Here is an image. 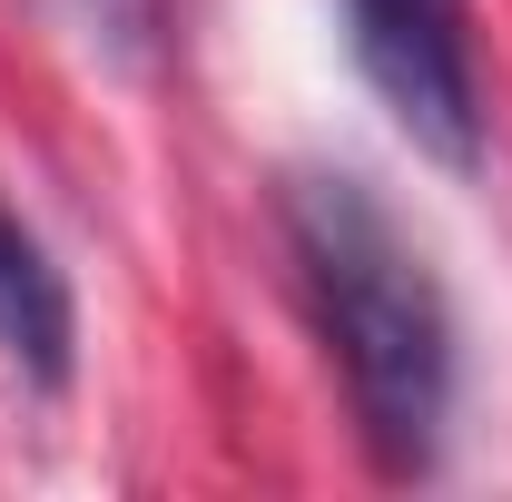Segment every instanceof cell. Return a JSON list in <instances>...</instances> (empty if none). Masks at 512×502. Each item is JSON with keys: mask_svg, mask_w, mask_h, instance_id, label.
I'll list each match as a JSON object with an SVG mask.
<instances>
[{"mask_svg": "<svg viewBox=\"0 0 512 502\" xmlns=\"http://www.w3.org/2000/svg\"><path fill=\"white\" fill-rule=\"evenodd\" d=\"M286 237H296V266H306V296L335 345L365 453L384 473H434L453 414V306L424 247L384 217V197L365 178H296Z\"/></svg>", "mask_w": 512, "mask_h": 502, "instance_id": "6da1fadb", "label": "cell"}, {"mask_svg": "<svg viewBox=\"0 0 512 502\" xmlns=\"http://www.w3.org/2000/svg\"><path fill=\"white\" fill-rule=\"evenodd\" d=\"M355 10V69L404 119V138L444 168L483 158V89H473V40L463 0H345Z\"/></svg>", "mask_w": 512, "mask_h": 502, "instance_id": "7a4b0ae2", "label": "cell"}, {"mask_svg": "<svg viewBox=\"0 0 512 502\" xmlns=\"http://www.w3.org/2000/svg\"><path fill=\"white\" fill-rule=\"evenodd\" d=\"M69 345H79L69 276L50 266V247L0 207V355H10L30 384H69Z\"/></svg>", "mask_w": 512, "mask_h": 502, "instance_id": "3957f363", "label": "cell"}]
</instances>
